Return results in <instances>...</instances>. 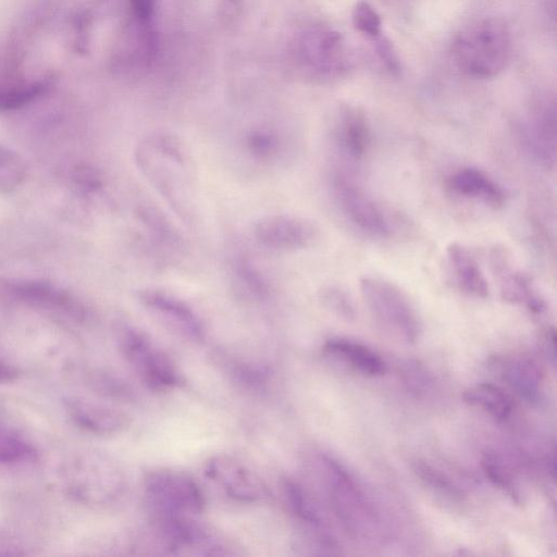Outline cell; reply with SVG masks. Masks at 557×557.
Returning a JSON list of instances; mask_svg holds the SVG:
<instances>
[{
  "label": "cell",
  "mask_w": 557,
  "mask_h": 557,
  "mask_svg": "<svg viewBox=\"0 0 557 557\" xmlns=\"http://www.w3.org/2000/svg\"><path fill=\"white\" fill-rule=\"evenodd\" d=\"M157 0H129L132 11L137 21L148 25L153 16Z\"/></svg>",
  "instance_id": "obj_30"
},
{
  "label": "cell",
  "mask_w": 557,
  "mask_h": 557,
  "mask_svg": "<svg viewBox=\"0 0 557 557\" xmlns=\"http://www.w3.org/2000/svg\"><path fill=\"white\" fill-rule=\"evenodd\" d=\"M333 188L341 211L355 227L373 237L389 235L385 213L362 189L342 177L334 181Z\"/></svg>",
  "instance_id": "obj_8"
},
{
  "label": "cell",
  "mask_w": 557,
  "mask_h": 557,
  "mask_svg": "<svg viewBox=\"0 0 557 557\" xmlns=\"http://www.w3.org/2000/svg\"><path fill=\"white\" fill-rule=\"evenodd\" d=\"M248 149L258 159H268L277 150V139L273 134L258 131L247 138Z\"/></svg>",
  "instance_id": "obj_29"
},
{
  "label": "cell",
  "mask_w": 557,
  "mask_h": 557,
  "mask_svg": "<svg viewBox=\"0 0 557 557\" xmlns=\"http://www.w3.org/2000/svg\"><path fill=\"white\" fill-rule=\"evenodd\" d=\"M521 143L537 162L552 166L556 157V107L544 99L536 104L531 121L521 129Z\"/></svg>",
  "instance_id": "obj_11"
},
{
  "label": "cell",
  "mask_w": 557,
  "mask_h": 557,
  "mask_svg": "<svg viewBox=\"0 0 557 557\" xmlns=\"http://www.w3.org/2000/svg\"><path fill=\"white\" fill-rule=\"evenodd\" d=\"M121 347L127 362L140 381L150 389L164 392L182 383L175 364L143 333L127 329L121 337Z\"/></svg>",
  "instance_id": "obj_6"
},
{
  "label": "cell",
  "mask_w": 557,
  "mask_h": 557,
  "mask_svg": "<svg viewBox=\"0 0 557 557\" xmlns=\"http://www.w3.org/2000/svg\"><path fill=\"white\" fill-rule=\"evenodd\" d=\"M446 252L458 287L470 296L486 298L490 292L487 281L468 248L458 243H451Z\"/></svg>",
  "instance_id": "obj_16"
},
{
  "label": "cell",
  "mask_w": 557,
  "mask_h": 557,
  "mask_svg": "<svg viewBox=\"0 0 557 557\" xmlns=\"http://www.w3.org/2000/svg\"><path fill=\"white\" fill-rule=\"evenodd\" d=\"M26 168L21 157L0 146V190L11 191L24 180Z\"/></svg>",
  "instance_id": "obj_24"
},
{
  "label": "cell",
  "mask_w": 557,
  "mask_h": 557,
  "mask_svg": "<svg viewBox=\"0 0 557 557\" xmlns=\"http://www.w3.org/2000/svg\"><path fill=\"white\" fill-rule=\"evenodd\" d=\"M5 292L37 309L81 320L84 317L83 308L65 293L51 285L37 282H16L4 285Z\"/></svg>",
  "instance_id": "obj_13"
},
{
  "label": "cell",
  "mask_w": 557,
  "mask_h": 557,
  "mask_svg": "<svg viewBox=\"0 0 557 557\" xmlns=\"http://www.w3.org/2000/svg\"><path fill=\"white\" fill-rule=\"evenodd\" d=\"M541 347L547 359L555 367L556 361V332L554 327H546L540 337Z\"/></svg>",
  "instance_id": "obj_32"
},
{
  "label": "cell",
  "mask_w": 557,
  "mask_h": 557,
  "mask_svg": "<svg viewBox=\"0 0 557 557\" xmlns=\"http://www.w3.org/2000/svg\"><path fill=\"white\" fill-rule=\"evenodd\" d=\"M412 469L417 476L434 491L455 500L461 498L460 490L447 476L429 463L417 460L412 463Z\"/></svg>",
  "instance_id": "obj_25"
},
{
  "label": "cell",
  "mask_w": 557,
  "mask_h": 557,
  "mask_svg": "<svg viewBox=\"0 0 557 557\" xmlns=\"http://www.w3.org/2000/svg\"><path fill=\"white\" fill-rule=\"evenodd\" d=\"M322 301L336 315L351 321L355 319V308L345 292L336 287H327L322 292Z\"/></svg>",
  "instance_id": "obj_28"
},
{
  "label": "cell",
  "mask_w": 557,
  "mask_h": 557,
  "mask_svg": "<svg viewBox=\"0 0 557 557\" xmlns=\"http://www.w3.org/2000/svg\"><path fill=\"white\" fill-rule=\"evenodd\" d=\"M253 235L269 248L295 250L311 246L318 239L319 230L307 219L275 214L258 220Z\"/></svg>",
  "instance_id": "obj_9"
},
{
  "label": "cell",
  "mask_w": 557,
  "mask_h": 557,
  "mask_svg": "<svg viewBox=\"0 0 557 557\" xmlns=\"http://www.w3.org/2000/svg\"><path fill=\"white\" fill-rule=\"evenodd\" d=\"M35 448L15 433L0 428V463H16L33 460Z\"/></svg>",
  "instance_id": "obj_23"
},
{
  "label": "cell",
  "mask_w": 557,
  "mask_h": 557,
  "mask_svg": "<svg viewBox=\"0 0 557 557\" xmlns=\"http://www.w3.org/2000/svg\"><path fill=\"white\" fill-rule=\"evenodd\" d=\"M361 296L374 319L407 343H414L421 322L408 297L393 283L367 276L360 281Z\"/></svg>",
  "instance_id": "obj_3"
},
{
  "label": "cell",
  "mask_w": 557,
  "mask_h": 557,
  "mask_svg": "<svg viewBox=\"0 0 557 557\" xmlns=\"http://www.w3.org/2000/svg\"><path fill=\"white\" fill-rule=\"evenodd\" d=\"M295 55L300 66L311 75L331 78L348 67V50L341 34L314 26L304 30L295 42Z\"/></svg>",
  "instance_id": "obj_5"
},
{
  "label": "cell",
  "mask_w": 557,
  "mask_h": 557,
  "mask_svg": "<svg viewBox=\"0 0 557 557\" xmlns=\"http://www.w3.org/2000/svg\"><path fill=\"white\" fill-rule=\"evenodd\" d=\"M16 376L17 373L15 369L0 358V383H11Z\"/></svg>",
  "instance_id": "obj_33"
},
{
  "label": "cell",
  "mask_w": 557,
  "mask_h": 557,
  "mask_svg": "<svg viewBox=\"0 0 557 557\" xmlns=\"http://www.w3.org/2000/svg\"><path fill=\"white\" fill-rule=\"evenodd\" d=\"M66 410L76 425L98 435L119 434L131 423L122 410L90 400L70 399Z\"/></svg>",
  "instance_id": "obj_14"
},
{
  "label": "cell",
  "mask_w": 557,
  "mask_h": 557,
  "mask_svg": "<svg viewBox=\"0 0 557 557\" xmlns=\"http://www.w3.org/2000/svg\"><path fill=\"white\" fill-rule=\"evenodd\" d=\"M481 465L486 478L498 488L503 490L512 500L520 504L521 496L516 485L513 476L502 459L495 453H485L482 457Z\"/></svg>",
  "instance_id": "obj_22"
},
{
  "label": "cell",
  "mask_w": 557,
  "mask_h": 557,
  "mask_svg": "<svg viewBox=\"0 0 557 557\" xmlns=\"http://www.w3.org/2000/svg\"><path fill=\"white\" fill-rule=\"evenodd\" d=\"M376 50L384 62V64L388 67L389 71L396 72L399 70V62L395 51L391 44L384 38H376Z\"/></svg>",
  "instance_id": "obj_31"
},
{
  "label": "cell",
  "mask_w": 557,
  "mask_h": 557,
  "mask_svg": "<svg viewBox=\"0 0 557 557\" xmlns=\"http://www.w3.org/2000/svg\"><path fill=\"white\" fill-rule=\"evenodd\" d=\"M324 351L366 375L377 376L386 371V363L381 356L360 343L333 338L324 344Z\"/></svg>",
  "instance_id": "obj_18"
},
{
  "label": "cell",
  "mask_w": 557,
  "mask_h": 557,
  "mask_svg": "<svg viewBox=\"0 0 557 557\" xmlns=\"http://www.w3.org/2000/svg\"><path fill=\"white\" fill-rule=\"evenodd\" d=\"M139 300L177 335L193 342L203 338V325L200 319L178 298L161 290L144 289L139 292Z\"/></svg>",
  "instance_id": "obj_10"
},
{
  "label": "cell",
  "mask_w": 557,
  "mask_h": 557,
  "mask_svg": "<svg viewBox=\"0 0 557 557\" xmlns=\"http://www.w3.org/2000/svg\"><path fill=\"white\" fill-rule=\"evenodd\" d=\"M203 471L207 478L235 500L259 503L271 496L262 479L232 456L219 454L210 457Z\"/></svg>",
  "instance_id": "obj_7"
},
{
  "label": "cell",
  "mask_w": 557,
  "mask_h": 557,
  "mask_svg": "<svg viewBox=\"0 0 557 557\" xmlns=\"http://www.w3.org/2000/svg\"><path fill=\"white\" fill-rule=\"evenodd\" d=\"M65 481L74 498L91 506L112 504L126 488V476L121 466L97 450L76 456L65 470Z\"/></svg>",
  "instance_id": "obj_2"
},
{
  "label": "cell",
  "mask_w": 557,
  "mask_h": 557,
  "mask_svg": "<svg viewBox=\"0 0 557 557\" xmlns=\"http://www.w3.org/2000/svg\"><path fill=\"white\" fill-rule=\"evenodd\" d=\"M448 188L463 198L474 199L494 209L505 206L507 191L485 172L475 168H461L446 182Z\"/></svg>",
  "instance_id": "obj_15"
},
{
  "label": "cell",
  "mask_w": 557,
  "mask_h": 557,
  "mask_svg": "<svg viewBox=\"0 0 557 557\" xmlns=\"http://www.w3.org/2000/svg\"><path fill=\"white\" fill-rule=\"evenodd\" d=\"M462 398L467 404L481 408L498 421L506 420L512 411L511 398L502 388L490 383L467 388Z\"/></svg>",
  "instance_id": "obj_20"
},
{
  "label": "cell",
  "mask_w": 557,
  "mask_h": 557,
  "mask_svg": "<svg viewBox=\"0 0 557 557\" xmlns=\"http://www.w3.org/2000/svg\"><path fill=\"white\" fill-rule=\"evenodd\" d=\"M335 136L347 157L360 160L370 140L369 126L363 112L354 107L342 110L336 123Z\"/></svg>",
  "instance_id": "obj_17"
},
{
  "label": "cell",
  "mask_w": 557,
  "mask_h": 557,
  "mask_svg": "<svg viewBox=\"0 0 557 557\" xmlns=\"http://www.w3.org/2000/svg\"><path fill=\"white\" fill-rule=\"evenodd\" d=\"M352 23L357 30L371 38L381 36L382 22L376 10L366 0L358 1L352 9Z\"/></svg>",
  "instance_id": "obj_26"
},
{
  "label": "cell",
  "mask_w": 557,
  "mask_h": 557,
  "mask_svg": "<svg viewBox=\"0 0 557 557\" xmlns=\"http://www.w3.org/2000/svg\"><path fill=\"white\" fill-rule=\"evenodd\" d=\"M401 376L408 389L416 394L425 393L431 385V376L426 369L416 360H408L403 364Z\"/></svg>",
  "instance_id": "obj_27"
},
{
  "label": "cell",
  "mask_w": 557,
  "mask_h": 557,
  "mask_svg": "<svg viewBox=\"0 0 557 557\" xmlns=\"http://www.w3.org/2000/svg\"><path fill=\"white\" fill-rule=\"evenodd\" d=\"M282 487L292 511L300 521L318 530L322 525V518L315 503L307 491L299 483L290 479H284Z\"/></svg>",
  "instance_id": "obj_21"
},
{
  "label": "cell",
  "mask_w": 557,
  "mask_h": 557,
  "mask_svg": "<svg viewBox=\"0 0 557 557\" xmlns=\"http://www.w3.org/2000/svg\"><path fill=\"white\" fill-rule=\"evenodd\" d=\"M503 375L508 385L521 398L530 404H539L542 399V376L537 366L529 359H517L507 362Z\"/></svg>",
  "instance_id": "obj_19"
},
{
  "label": "cell",
  "mask_w": 557,
  "mask_h": 557,
  "mask_svg": "<svg viewBox=\"0 0 557 557\" xmlns=\"http://www.w3.org/2000/svg\"><path fill=\"white\" fill-rule=\"evenodd\" d=\"M490 260L499 282L500 294L506 301L523 305L535 314L545 310L544 300L533 288L531 281L511 267L506 250L494 247L491 250Z\"/></svg>",
  "instance_id": "obj_12"
},
{
  "label": "cell",
  "mask_w": 557,
  "mask_h": 557,
  "mask_svg": "<svg viewBox=\"0 0 557 557\" xmlns=\"http://www.w3.org/2000/svg\"><path fill=\"white\" fill-rule=\"evenodd\" d=\"M144 490L156 510L197 515L206 500L197 482L187 473L173 469H153L144 475Z\"/></svg>",
  "instance_id": "obj_4"
},
{
  "label": "cell",
  "mask_w": 557,
  "mask_h": 557,
  "mask_svg": "<svg viewBox=\"0 0 557 557\" xmlns=\"http://www.w3.org/2000/svg\"><path fill=\"white\" fill-rule=\"evenodd\" d=\"M510 54L509 28L497 17H485L469 24L453 44V58L458 67L476 78L499 74L509 62Z\"/></svg>",
  "instance_id": "obj_1"
}]
</instances>
